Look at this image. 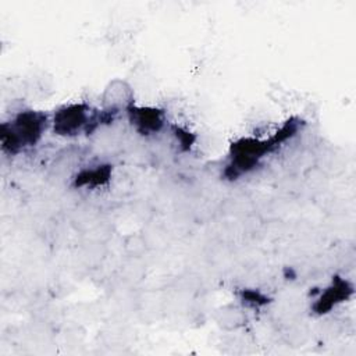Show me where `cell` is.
<instances>
[{
    "label": "cell",
    "instance_id": "6da1fadb",
    "mask_svg": "<svg viewBox=\"0 0 356 356\" xmlns=\"http://www.w3.org/2000/svg\"><path fill=\"white\" fill-rule=\"evenodd\" d=\"M50 118L43 111H19L10 122L1 125V147L10 154H17L26 147L35 146L43 136Z\"/></svg>",
    "mask_w": 356,
    "mask_h": 356
},
{
    "label": "cell",
    "instance_id": "3957f363",
    "mask_svg": "<svg viewBox=\"0 0 356 356\" xmlns=\"http://www.w3.org/2000/svg\"><path fill=\"white\" fill-rule=\"evenodd\" d=\"M115 115L106 110L96 114L86 103H70L54 111L50 124L56 135L71 138L82 132H90L102 122H111Z\"/></svg>",
    "mask_w": 356,
    "mask_h": 356
},
{
    "label": "cell",
    "instance_id": "52a82bcc",
    "mask_svg": "<svg viewBox=\"0 0 356 356\" xmlns=\"http://www.w3.org/2000/svg\"><path fill=\"white\" fill-rule=\"evenodd\" d=\"M111 178V165L96 164L79 170L74 177V186L76 188H99L106 185Z\"/></svg>",
    "mask_w": 356,
    "mask_h": 356
},
{
    "label": "cell",
    "instance_id": "277c9868",
    "mask_svg": "<svg viewBox=\"0 0 356 356\" xmlns=\"http://www.w3.org/2000/svg\"><path fill=\"white\" fill-rule=\"evenodd\" d=\"M127 115L132 128L143 136H153L161 132L167 122L165 113L161 108L150 106L134 104L127 110Z\"/></svg>",
    "mask_w": 356,
    "mask_h": 356
},
{
    "label": "cell",
    "instance_id": "7a4b0ae2",
    "mask_svg": "<svg viewBox=\"0 0 356 356\" xmlns=\"http://www.w3.org/2000/svg\"><path fill=\"white\" fill-rule=\"evenodd\" d=\"M295 132V128L291 124H286L281 132L268 140H260L256 138H242L232 143L231 146V156L229 163L225 168V175L229 179H236L241 175L252 171L259 161L264 157L266 153L273 150V147L278 146L280 142L286 140L292 134Z\"/></svg>",
    "mask_w": 356,
    "mask_h": 356
},
{
    "label": "cell",
    "instance_id": "8992f818",
    "mask_svg": "<svg viewBox=\"0 0 356 356\" xmlns=\"http://www.w3.org/2000/svg\"><path fill=\"white\" fill-rule=\"evenodd\" d=\"M353 292V286L339 277H337L330 286H327L324 291H321L320 296L313 303V310L316 314L323 316L328 313L332 307L348 299Z\"/></svg>",
    "mask_w": 356,
    "mask_h": 356
},
{
    "label": "cell",
    "instance_id": "7c38bea8",
    "mask_svg": "<svg viewBox=\"0 0 356 356\" xmlns=\"http://www.w3.org/2000/svg\"><path fill=\"white\" fill-rule=\"evenodd\" d=\"M241 300H242V306H248V307H253V309L261 307L266 303H268L267 296L256 289H243L241 292Z\"/></svg>",
    "mask_w": 356,
    "mask_h": 356
},
{
    "label": "cell",
    "instance_id": "8fae6325",
    "mask_svg": "<svg viewBox=\"0 0 356 356\" xmlns=\"http://www.w3.org/2000/svg\"><path fill=\"white\" fill-rule=\"evenodd\" d=\"M145 274H146V270L140 263V259H135V257H128V260L124 263L121 268V275L124 277L125 281L131 284L140 282Z\"/></svg>",
    "mask_w": 356,
    "mask_h": 356
},
{
    "label": "cell",
    "instance_id": "30bf717a",
    "mask_svg": "<svg viewBox=\"0 0 356 356\" xmlns=\"http://www.w3.org/2000/svg\"><path fill=\"white\" fill-rule=\"evenodd\" d=\"M106 253H107V250H106L103 241L97 239V238L89 239L82 249V256L86 260V263H89V264L102 263L106 257Z\"/></svg>",
    "mask_w": 356,
    "mask_h": 356
},
{
    "label": "cell",
    "instance_id": "9c48e42d",
    "mask_svg": "<svg viewBox=\"0 0 356 356\" xmlns=\"http://www.w3.org/2000/svg\"><path fill=\"white\" fill-rule=\"evenodd\" d=\"M122 249H124L127 257L140 259L143 254L147 253L149 245H147V241L143 235L135 232V234H129V235L124 236Z\"/></svg>",
    "mask_w": 356,
    "mask_h": 356
},
{
    "label": "cell",
    "instance_id": "5b68a950",
    "mask_svg": "<svg viewBox=\"0 0 356 356\" xmlns=\"http://www.w3.org/2000/svg\"><path fill=\"white\" fill-rule=\"evenodd\" d=\"M103 110L118 114L120 111H127L134 106V89L131 85L120 78L111 79L103 90L102 95Z\"/></svg>",
    "mask_w": 356,
    "mask_h": 356
},
{
    "label": "cell",
    "instance_id": "ba28073f",
    "mask_svg": "<svg viewBox=\"0 0 356 356\" xmlns=\"http://www.w3.org/2000/svg\"><path fill=\"white\" fill-rule=\"evenodd\" d=\"M216 321L222 330L235 331L246 324L248 316L243 306L225 305L217 310Z\"/></svg>",
    "mask_w": 356,
    "mask_h": 356
}]
</instances>
